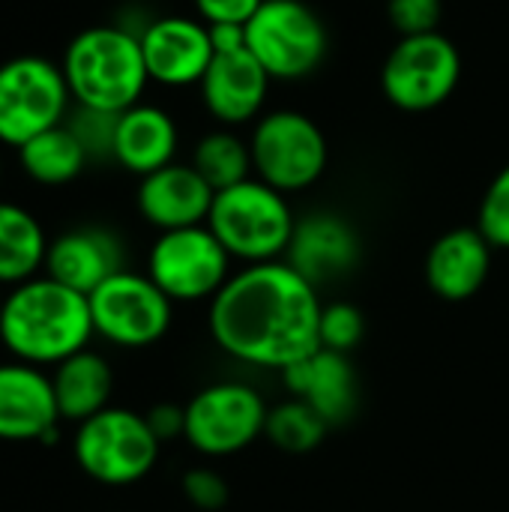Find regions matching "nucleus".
<instances>
[{"label":"nucleus","mask_w":509,"mask_h":512,"mask_svg":"<svg viewBox=\"0 0 509 512\" xmlns=\"http://www.w3.org/2000/svg\"><path fill=\"white\" fill-rule=\"evenodd\" d=\"M318 288L288 261L246 264L210 300V336L240 363L285 372L321 348Z\"/></svg>","instance_id":"obj_1"},{"label":"nucleus","mask_w":509,"mask_h":512,"mask_svg":"<svg viewBox=\"0 0 509 512\" xmlns=\"http://www.w3.org/2000/svg\"><path fill=\"white\" fill-rule=\"evenodd\" d=\"M96 336L90 300L51 276H33L3 297L0 342L30 366H57Z\"/></svg>","instance_id":"obj_2"},{"label":"nucleus","mask_w":509,"mask_h":512,"mask_svg":"<svg viewBox=\"0 0 509 512\" xmlns=\"http://www.w3.org/2000/svg\"><path fill=\"white\" fill-rule=\"evenodd\" d=\"M63 78L75 105L123 114L141 102L150 81L141 36L120 24L81 30L63 51Z\"/></svg>","instance_id":"obj_3"},{"label":"nucleus","mask_w":509,"mask_h":512,"mask_svg":"<svg viewBox=\"0 0 509 512\" xmlns=\"http://www.w3.org/2000/svg\"><path fill=\"white\" fill-rule=\"evenodd\" d=\"M207 228L225 246V252L246 264L279 261L294 237L297 219L285 192L264 180H243L231 189L216 192Z\"/></svg>","instance_id":"obj_4"},{"label":"nucleus","mask_w":509,"mask_h":512,"mask_svg":"<svg viewBox=\"0 0 509 512\" xmlns=\"http://www.w3.org/2000/svg\"><path fill=\"white\" fill-rule=\"evenodd\" d=\"M159 447L162 444L150 432L144 414L129 408H105L78 423L72 456L90 480L102 486H132L153 471Z\"/></svg>","instance_id":"obj_5"},{"label":"nucleus","mask_w":509,"mask_h":512,"mask_svg":"<svg viewBox=\"0 0 509 512\" xmlns=\"http://www.w3.org/2000/svg\"><path fill=\"white\" fill-rule=\"evenodd\" d=\"M72 111L63 69L45 57L21 54L0 63V144L24 147L60 126Z\"/></svg>","instance_id":"obj_6"},{"label":"nucleus","mask_w":509,"mask_h":512,"mask_svg":"<svg viewBox=\"0 0 509 512\" xmlns=\"http://www.w3.org/2000/svg\"><path fill=\"white\" fill-rule=\"evenodd\" d=\"M327 27L303 0H264L246 24V48L270 78L300 81L327 57Z\"/></svg>","instance_id":"obj_7"},{"label":"nucleus","mask_w":509,"mask_h":512,"mask_svg":"<svg viewBox=\"0 0 509 512\" xmlns=\"http://www.w3.org/2000/svg\"><path fill=\"white\" fill-rule=\"evenodd\" d=\"M249 150L258 180L285 195L315 186L330 159L321 126L303 111L288 108L258 117Z\"/></svg>","instance_id":"obj_8"},{"label":"nucleus","mask_w":509,"mask_h":512,"mask_svg":"<svg viewBox=\"0 0 509 512\" xmlns=\"http://www.w3.org/2000/svg\"><path fill=\"white\" fill-rule=\"evenodd\" d=\"M462 78L459 48L441 33L402 36L381 66L384 96L408 114L444 105Z\"/></svg>","instance_id":"obj_9"},{"label":"nucleus","mask_w":509,"mask_h":512,"mask_svg":"<svg viewBox=\"0 0 509 512\" xmlns=\"http://www.w3.org/2000/svg\"><path fill=\"white\" fill-rule=\"evenodd\" d=\"M147 276L171 303L213 300L231 279V255L207 225L162 231L147 255Z\"/></svg>","instance_id":"obj_10"},{"label":"nucleus","mask_w":509,"mask_h":512,"mask_svg":"<svg viewBox=\"0 0 509 512\" xmlns=\"http://www.w3.org/2000/svg\"><path fill=\"white\" fill-rule=\"evenodd\" d=\"M87 300L96 336L120 348L156 345L171 327L174 303L147 273L120 270Z\"/></svg>","instance_id":"obj_11"},{"label":"nucleus","mask_w":509,"mask_h":512,"mask_svg":"<svg viewBox=\"0 0 509 512\" xmlns=\"http://www.w3.org/2000/svg\"><path fill=\"white\" fill-rule=\"evenodd\" d=\"M267 405L240 381L210 384L186 405V441L204 456H234L267 429Z\"/></svg>","instance_id":"obj_12"},{"label":"nucleus","mask_w":509,"mask_h":512,"mask_svg":"<svg viewBox=\"0 0 509 512\" xmlns=\"http://www.w3.org/2000/svg\"><path fill=\"white\" fill-rule=\"evenodd\" d=\"M138 36L150 81H159L165 87L201 84L216 57L210 27L186 15L156 18Z\"/></svg>","instance_id":"obj_13"},{"label":"nucleus","mask_w":509,"mask_h":512,"mask_svg":"<svg viewBox=\"0 0 509 512\" xmlns=\"http://www.w3.org/2000/svg\"><path fill=\"white\" fill-rule=\"evenodd\" d=\"M60 411L51 375L30 363H0V441L54 444Z\"/></svg>","instance_id":"obj_14"},{"label":"nucleus","mask_w":509,"mask_h":512,"mask_svg":"<svg viewBox=\"0 0 509 512\" xmlns=\"http://www.w3.org/2000/svg\"><path fill=\"white\" fill-rule=\"evenodd\" d=\"M198 87L204 108L213 120H219L222 126H243L261 114L267 102L270 75L252 57L249 48L216 51Z\"/></svg>","instance_id":"obj_15"},{"label":"nucleus","mask_w":509,"mask_h":512,"mask_svg":"<svg viewBox=\"0 0 509 512\" xmlns=\"http://www.w3.org/2000/svg\"><path fill=\"white\" fill-rule=\"evenodd\" d=\"M123 267V243L114 231L99 225L72 228L48 243L45 276L90 297L99 285L117 276Z\"/></svg>","instance_id":"obj_16"},{"label":"nucleus","mask_w":509,"mask_h":512,"mask_svg":"<svg viewBox=\"0 0 509 512\" xmlns=\"http://www.w3.org/2000/svg\"><path fill=\"white\" fill-rule=\"evenodd\" d=\"M285 258L303 279L318 288L348 276L357 267L360 237L348 219L336 213H312L306 219H297Z\"/></svg>","instance_id":"obj_17"},{"label":"nucleus","mask_w":509,"mask_h":512,"mask_svg":"<svg viewBox=\"0 0 509 512\" xmlns=\"http://www.w3.org/2000/svg\"><path fill=\"white\" fill-rule=\"evenodd\" d=\"M216 192L207 186V180L192 168L171 162L138 183V213L162 231H177V228H192V225H207L210 207H213Z\"/></svg>","instance_id":"obj_18"},{"label":"nucleus","mask_w":509,"mask_h":512,"mask_svg":"<svg viewBox=\"0 0 509 512\" xmlns=\"http://www.w3.org/2000/svg\"><path fill=\"white\" fill-rule=\"evenodd\" d=\"M282 378H285V387L294 393V399L315 408L330 426L351 420L357 411V402H360L357 372L348 354L318 348L309 357L288 366Z\"/></svg>","instance_id":"obj_19"},{"label":"nucleus","mask_w":509,"mask_h":512,"mask_svg":"<svg viewBox=\"0 0 509 512\" xmlns=\"http://www.w3.org/2000/svg\"><path fill=\"white\" fill-rule=\"evenodd\" d=\"M492 243L480 228H453L441 234L426 255V282L447 300H471L489 279L492 270Z\"/></svg>","instance_id":"obj_20"},{"label":"nucleus","mask_w":509,"mask_h":512,"mask_svg":"<svg viewBox=\"0 0 509 512\" xmlns=\"http://www.w3.org/2000/svg\"><path fill=\"white\" fill-rule=\"evenodd\" d=\"M177 153V123L159 105H132L117 120L114 162L126 171L147 177L174 162Z\"/></svg>","instance_id":"obj_21"},{"label":"nucleus","mask_w":509,"mask_h":512,"mask_svg":"<svg viewBox=\"0 0 509 512\" xmlns=\"http://www.w3.org/2000/svg\"><path fill=\"white\" fill-rule=\"evenodd\" d=\"M51 387H54L60 420L84 423L99 411L111 408L108 402L114 393V372L102 354L84 348L54 366Z\"/></svg>","instance_id":"obj_22"},{"label":"nucleus","mask_w":509,"mask_h":512,"mask_svg":"<svg viewBox=\"0 0 509 512\" xmlns=\"http://www.w3.org/2000/svg\"><path fill=\"white\" fill-rule=\"evenodd\" d=\"M48 237L39 219L12 204L0 201V285H21L45 270Z\"/></svg>","instance_id":"obj_23"},{"label":"nucleus","mask_w":509,"mask_h":512,"mask_svg":"<svg viewBox=\"0 0 509 512\" xmlns=\"http://www.w3.org/2000/svg\"><path fill=\"white\" fill-rule=\"evenodd\" d=\"M18 162L24 174L33 183L42 186H66L87 168V153L81 141L72 135L66 120L36 138H30L24 147H18Z\"/></svg>","instance_id":"obj_24"},{"label":"nucleus","mask_w":509,"mask_h":512,"mask_svg":"<svg viewBox=\"0 0 509 512\" xmlns=\"http://www.w3.org/2000/svg\"><path fill=\"white\" fill-rule=\"evenodd\" d=\"M189 165L207 180V186L213 192H222V189H231V186L249 180L252 150H249V141H243L237 132L216 129V132H207L195 144Z\"/></svg>","instance_id":"obj_25"},{"label":"nucleus","mask_w":509,"mask_h":512,"mask_svg":"<svg viewBox=\"0 0 509 512\" xmlns=\"http://www.w3.org/2000/svg\"><path fill=\"white\" fill-rule=\"evenodd\" d=\"M327 429H330V423L315 408H309L300 399H291V402L276 405L267 414L264 435L273 447H279L285 453H309L324 441Z\"/></svg>","instance_id":"obj_26"},{"label":"nucleus","mask_w":509,"mask_h":512,"mask_svg":"<svg viewBox=\"0 0 509 512\" xmlns=\"http://www.w3.org/2000/svg\"><path fill=\"white\" fill-rule=\"evenodd\" d=\"M117 120L120 114L99 111V108H84L75 105L66 117V126L72 135L81 141L84 153L90 162L96 159H114V135H117Z\"/></svg>","instance_id":"obj_27"},{"label":"nucleus","mask_w":509,"mask_h":512,"mask_svg":"<svg viewBox=\"0 0 509 512\" xmlns=\"http://www.w3.org/2000/svg\"><path fill=\"white\" fill-rule=\"evenodd\" d=\"M363 333H366V321H363V312L357 306L330 303L321 309V324H318L321 348L351 354L363 342Z\"/></svg>","instance_id":"obj_28"},{"label":"nucleus","mask_w":509,"mask_h":512,"mask_svg":"<svg viewBox=\"0 0 509 512\" xmlns=\"http://www.w3.org/2000/svg\"><path fill=\"white\" fill-rule=\"evenodd\" d=\"M477 228L495 249H509V165L489 183L480 201Z\"/></svg>","instance_id":"obj_29"},{"label":"nucleus","mask_w":509,"mask_h":512,"mask_svg":"<svg viewBox=\"0 0 509 512\" xmlns=\"http://www.w3.org/2000/svg\"><path fill=\"white\" fill-rule=\"evenodd\" d=\"M441 12V0H387V15L402 36L435 33Z\"/></svg>","instance_id":"obj_30"},{"label":"nucleus","mask_w":509,"mask_h":512,"mask_svg":"<svg viewBox=\"0 0 509 512\" xmlns=\"http://www.w3.org/2000/svg\"><path fill=\"white\" fill-rule=\"evenodd\" d=\"M183 495L192 507L216 512L228 504V483L213 468H192L183 474Z\"/></svg>","instance_id":"obj_31"},{"label":"nucleus","mask_w":509,"mask_h":512,"mask_svg":"<svg viewBox=\"0 0 509 512\" xmlns=\"http://www.w3.org/2000/svg\"><path fill=\"white\" fill-rule=\"evenodd\" d=\"M261 3L264 0H195V9L207 27H216V24L246 27L252 21V15L261 9Z\"/></svg>","instance_id":"obj_32"},{"label":"nucleus","mask_w":509,"mask_h":512,"mask_svg":"<svg viewBox=\"0 0 509 512\" xmlns=\"http://www.w3.org/2000/svg\"><path fill=\"white\" fill-rule=\"evenodd\" d=\"M144 417H147V426L159 444L174 441V438H186V408L162 402V405H153Z\"/></svg>","instance_id":"obj_33"},{"label":"nucleus","mask_w":509,"mask_h":512,"mask_svg":"<svg viewBox=\"0 0 509 512\" xmlns=\"http://www.w3.org/2000/svg\"><path fill=\"white\" fill-rule=\"evenodd\" d=\"M0 306H3V297H0Z\"/></svg>","instance_id":"obj_34"}]
</instances>
